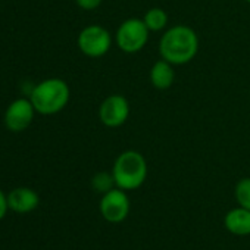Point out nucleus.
Segmentation results:
<instances>
[{"instance_id":"nucleus-1","label":"nucleus","mask_w":250,"mask_h":250,"mask_svg":"<svg viewBox=\"0 0 250 250\" xmlns=\"http://www.w3.org/2000/svg\"><path fill=\"white\" fill-rule=\"evenodd\" d=\"M199 36L188 25L180 24L168 28L159 40L161 58L172 65H186L191 62L199 52Z\"/></svg>"},{"instance_id":"nucleus-2","label":"nucleus","mask_w":250,"mask_h":250,"mask_svg":"<svg viewBox=\"0 0 250 250\" xmlns=\"http://www.w3.org/2000/svg\"><path fill=\"white\" fill-rule=\"evenodd\" d=\"M147 162L146 158L137 150H125L113 162L112 174L118 188L133 191L140 188L147 178Z\"/></svg>"},{"instance_id":"nucleus-3","label":"nucleus","mask_w":250,"mask_h":250,"mask_svg":"<svg viewBox=\"0 0 250 250\" xmlns=\"http://www.w3.org/2000/svg\"><path fill=\"white\" fill-rule=\"evenodd\" d=\"M71 97V90L66 81L61 78H47L39 83L30 96L36 112L42 115H55L65 109Z\"/></svg>"},{"instance_id":"nucleus-4","label":"nucleus","mask_w":250,"mask_h":250,"mask_svg":"<svg viewBox=\"0 0 250 250\" xmlns=\"http://www.w3.org/2000/svg\"><path fill=\"white\" fill-rule=\"evenodd\" d=\"M149 34L150 31L146 27L143 18H128L118 27L115 43L124 53L134 55L146 47L149 42Z\"/></svg>"},{"instance_id":"nucleus-5","label":"nucleus","mask_w":250,"mask_h":250,"mask_svg":"<svg viewBox=\"0 0 250 250\" xmlns=\"http://www.w3.org/2000/svg\"><path fill=\"white\" fill-rule=\"evenodd\" d=\"M99 210L102 218L109 224H121L128 218L131 210V202L127 191L122 188H112L102 194Z\"/></svg>"},{"instance_id":"nucleus-6","label":"nucleus","mask_w":250,"mask_h":250,"mask_svg":"<svg viewBox=\"0 0 250 250\" xmlns=\"http://www.w3.org/2000/svg\"><path fill=\"white\" fill-rule=\"evenodd\" d=\"M78 49L88 58H102L104 56L112 46L110 33L97 24L87 25L78 34Z\"/></svg>"},{"instance_id":"nucleus-7","label":"nucleus","mask_w":250,"mask_h":250,"mask_svg":"<svg viewBox=\"0 0 250 250\" xmlns=\"http://www.w3.org/2000/svg\"><path fill=\"white\" fill-rule=\"evenodd\" d=\"M131 107L128 99L122 94L107 96L99 107V119L107 128H118L127 122Z\"/></svg>"},{"instance_id":"nucleus-8","label":"nucleus","mask_w":250,"mask_h":250,"mask_svg":"<svg viewBox=\"0 0 250 250\" xmlns=\"http://www.w3.org/2000/svg\"><path fill=\"white\" fill-rule=\"evenodd\" d=\"M34 113L36 109L30 99H17L5 112L6 128L12 133H21L27 130L34 119Z\"/></svg>"},{"instance_id":"nucleus-9","label":"nucleus","mask_w":250,"mask_h":250,"mask_svg":"<svg viewBox=\"0 0 250 250\" xmlns=\"http://www.w3.org/2000/svg\"><path fill=\"white\" fill-rule=\"evenodd\" d=\"M8 205L15 213H30L39 208L40 196L30 187H18L8 194Z\"/></svg>"},{"instance_id":"nucleus-10","label":"nucleus","mask_w":250,"mask_h":250,"mask_svg":"<svg viewBox=\"0 0 250 250\" xmlns=\"http://www.w3.org/2000/svg\"><path fill=\"white\" fill-rule=\"evenodd\" d=\"M224 225L232 235H250V210L241 206L228 210L224 216Z\"/></svg>"},{"instance_id":"nucleus-11","label":"nucleus","mask_w":250,"mask_h":250,"mask_svg":"<svg viewBox=\"0 0 250 250\" xmlns=\"http://www.w3.org/2000/svg\"><path fill=\"white\" fill-rule=\"evenodd\" d=\"M149 78L150 83L155 88L158 90H168L169 87H172L174 81H175V71H174V65L169 63L165 59H161L158 62H155L150 68L149 72Z\"/></svg>"},{"instance_id":"nucleus-12","label":"nucleus","mask_w":250,"mask_h":250,"mask_svg":"<svg viewBox=\"0 0 250 250\" xmlns=\"http://www.w3.org/2000/svg\"><path fill=\"white\" fill-rule=\"evenodd\" d=\"M143 21L146 27L149 28V31H153V33L164 31L168 25V14L162 8H150L145 14Z\"/></svg>"},{"instance_id":"nucleus-13","label":"nucleus","mask_w":250,"mask_h":250,"mask_svg":"<svg viewBox=\"0 0 250 250\" xmlns=\"http://www.w3.org/2000/svg\"><path fill=\"white\" fill-rule=\"evenodd\" d=\"M91 187L94 191L100 193V194H104L107 191H110L112 188L116 187V183H115V178H113V174L112 171L107 172V171H100L97 174L93 175L91 178Z\"/></svg>"},{"instance_id":"nucleus-14","label":"nucleus","mask_w":250,"mask_h":250,"mask_svg":"<svg viewBox=\"0 0 250 250\" xmlns=\"http://www.w3.org/2000/svg\"><path fill=\"white\" fill-rule=\"evenodd\" d=\"M234 197L238 206L250 210V177L241 178L234 188Z\"/></svg>"},{"instance_id":"nucleus-15","label":"nucleus","mask_w":250,"mask_h":250,"mask_svg":"<svg viewBox=\"0 0 250 250\" xmlns=\"http://www.w3.org/2000/svg\"><path fill=\"white\" fill-rule=\"evenodd\" d=\"M75 2L84 11H94L102 5L103 0H75Z\"/></svg>"},{"instance_id":"nucleus-16","label":"nucleus","mask_w":250,"mask_h":250,"mask_svg":"<svg viewBox=\"0 0 250 250\" xmlns=\"http://www.w3.org/2000/svg\"><path fill=\"white\" fill-rule=\"evenodd\" d=\"M9 210V205H8V196L0 190V221H2L6 213Z\"/></svg>"},{"instance_id":"nucleus-17","label":"nucleus","mask_w":250,"mask_h":250,"mask_svg":"<svg viewBox=\"0 0 250 250\" xmlns=\"http://www.w3.org/2000/svg\"><path fill=\"white\" fill-rule=\"evenodd\" d=\"M244 2H247V3H250V0H244Z\"/></svg>"}]
</instances>
